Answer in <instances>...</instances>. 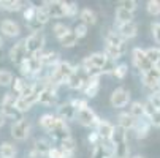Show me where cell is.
<instances>
[{
	"mask_svg": "<svg viewBox=\"0 0 160 158\" xmlns=\"http://www.w3.org/2000/svg\"><path fill=\"white\" fill-rule=\"evenodd\" d=\"M19 70H21V73L24 74V76H33V73H32V66H30V59H29V57L19 65Z\"/></svg>",
	"mask_w": 160,
	"mask_h": 158,
	"instance_id": "42",
	"label": "cell"
},
{
	"mask_svg": "<svg viewBox=\"0 0 160 158\" xmlns=\"http://www.w3.org/2000/svg\"><path fill=\"white\" fill-rule=\"evenodd\" d=\"M132 60H133V65L141 71V74H144V73H148V71H151L154 68V65L148 59L146 51L141 49V48H135L132 51Z\"/></svg>",
	"mask_w": 160,
	"mask_h": 158,
	"instance_id": "3",
	"label": "cell"
},
{
	"mask_svg": "<svg viewBox=\"0 0 160 158\" xmlns=\"http://www.w3.org/2000/svg\"><path fill=\"white\" fill-rule=\"evenodd\" d=\"M87 81H89V74H87V71L82 68V66L79 65V66H75V71L70 76V79H68L67 85L70 87V89H73V90H82L86 87Z\"/></svg>",
	"mask_w": 160,
	"mask_h": 158,
	"instance_id": "5",
	"label": "cell"
},
{
	"mask_svg": "<svg viewBox=\"0 0 160 158\" xmlns=\"http://www.w3.org/2000/svg\"><path fill=\"white\" fill-rule=\"evenodd\" d=\"M87 141L90 142V146H94V147H97V146H100L102 142H103V139H102V136L97 133V131H92L87 136Z\"/></svg>",
	"mask_w": 160,
	"mask_h": 158,
	"instance_id": "44",
	"label": "cell"
},
{
	"mask_svg": "<svg viewBox=\"0 0 160 158\" xmlns=\"http://www.w3.org/2000/svg\"><path fill=\"white\" fill-rule=\"evenodd\" d=\"M0 156L2 158H14L16 156V147L10 142L0 144Z\"/></svg>",
	"mask_w": 160,
	"mask_h": 158,
	"instance_id": "30",
	"label": "cell"
},
{
	"mask_svg": "<svg viewBox=\"0 0 160 158\" xmlns=\"http://www.w3.org/2000/svg\"><path fill=\"white\" fill-rule=\"evenodd\" d=\"M3 123H5V116L2 114V112H0V128L3 127Z\"/></svg>",
	"mask_w": 160,
	"mask_h": 158,
	"instance_id": "51",
	"label": "cell"
},
{
	"mask_svg": "<svg viewBox=\"0 0 160 158\" xmlns=\"http://www.w3.org/2000/svg\"><path fill=\"white\" fill-rule=\"evenodd\" d=\"M76 119H78V122H79L82 127H89V128L97 127V123H98V120H100L98 116H97L90 108H86V109L79 111L78 114H76Z\"/></svg>",
	"mask_w": 160,
	"mask_h": 158,
	"instance_id": "10",
	"label": "cell"
},
{
	"mask_svg": "<svg viewBox=\"0 0 160 158\" xmlns=\"http://www.w3.org/2000/svg\"><path fill=\"white\" fill-rule=\"evenodd\" d=\"M105 44L108 46H112V48H119V49H127V44H125V40L114 30H108L106 35H105Z\"/></svg>",
	"mask_w": 160,
	"mask_h": 158,
	"instance_id": "16",
	"label": "cell"
},
{
	"mask_svg": "<svg viewBox=\"0 0 160 158\" xmlns=\"http://www.w3.org/2000/svg\"><path fill=\"white\" fill-rule=\"evenodd\" d=\"M79 19H81L82 24H86L87 27L97 24V14H95L94 10H90V8H82L79 11Z\"/></svg>",
	"mask_w": 160,
	"mask_h": 158,
	"instance_id": "23",
	"label": "cell"
},
{
	"mask_svg": "<svg viewBox=\"0 0 160 158\" xmlns=\"http://www.w3.org/2000/svg\"><path fill=\"white\" fill-rule=\"evenodd\" d=\"M146 10L151 16H160V0H149L146 3Z\"/></svg>",
	"mask_w": 160,
	"mask_h": 158,
	"instance_id": "38",
	"label": "cell"
},
{
	"mask_svg": "<svg viewBox=\"0 0 160 158\" xmlns=\"http://www.w3.org/2000/svg\"><path fill=\"white\" fill-rule=\"evenodd\" d=\"M49 14H48V11H46V8L44 7H37V16H35V21H38L40 24H43V26H46L48 22H49Z\"/></svg>",
	"mask_w": 160,
	"mask_h": 158,
	"instance_id": "37",
	"label": "cell"
},
{
	"mask_svg": "<svg viewBox=\"0 0 160 158\" xmlns=\"http://www.w3.org/2000/svg\"><path fill=\"white\" fill-rule=\"evenodd\" d=\"M148 120L151 122V125H152V127H155V128H160V111L157 112V114H154L152 117H149Z\"/></svg>",
	"mask_w": 160,
	"mask_h": 158,
	"instance_id": "49",
	"label": "cell"
},
{
	"mask_svg": "<svg viewBox=\"0 0 160 158\" xmlns=\"http://www.w3.org/2000/svg\"><path fill=\"white\" fill-rule=\"evenodd\" d=\"M119 7L127 10V11H130V13H135V10L138 8V2H135V0H121Z\"/></svg>",
	"mask_w": 160,
	"mask_h": 158,
	"instance_id": "40",
	"label": "cell"
},
{
	"mask_svg": "<svg viewBox=\"0 0 160 158\" xmlns=\"http://www.w3.org/2000/svg\"><path fill=\"white\" fill-rule=\"evenodd\" d=\"M48 158H63V152L57 147H52L48 153Z\"/></svg>",
	"mask_w": 160,
	"mask_h": 158,
	"instance_id": "48",
	"label": "cell"
},
{
	"mask_svg": "<svg viewBox=\"0 0 160 158\" xmlns=\"http://www.w3.org/2000/svg\"><path fill=\"white\" fill-rule=\"evenodd\" d=\"M27 57H29V52H27L26 41H24V40L18 41L14 46L10 49V60H11L14 65H21Z\"/></svg>",
	"mask_w": 160,
	"mask_h": 158,
	"instance_id": "8",
	"label": "cell"
},
{
	"mask_svg": "<svg viewBox=\"0 0 160 158\" xmlns=\"http://www.w3.org/2000/svg\"><path fill=\"white\" fill-rule=\"evenodd\" d=\"M148 54V59L151 60V63L157 68H160V48H149L146 51Z\"/></svg>",
	"mask_w": 160,
	"mask_h": 158,
	"instance_id": "33",
	"label": "cell"
},
{
	"mask_svg": "<svg viewBox=\"0 0 160 158\" xmlns=\"http://www.w3.org/2000/svg\"><path fill=\"white\" fill-rule=\"evenodd\" d=\"M116 21L119 22V24H125V22H132L133 21V13L118 7L116 8Z\"/></svg>",
	"mask_w": 160,
	"mask_h": 158,
	"instance_id": "29",
	"label": "cell"
},
{
	"mask_svg": "<svg viewBox=\"0 0 160 158\" xmlns=\"http://www.w3.org/2000/svg\"><path fill=\"white\" fill-rule=\"evenodd\" d=\"M111 144L112 146H118V144H124L127 142V131L124 128H121L119 125L118 127H114L112 130V136H111Z\"/></svg>",
	"mask_w": 160,
	"mask_h": 158,
	"instance_id": "25",
	"label": "cell"
},
{
	"mask_svg": "<svg viewBox=\"0 0 160 158\" xmlns=\"http://www.w3.org/2000/svg\"><path fill=\"white\" fill-rule=\"evenodd\" d=\"M2 44H3V41H2V38H0V48H2Z\"/></svg>",
	"mask_w": 160,
	"mask_h": 158,
	"instance_id": "53",
	"label": "cell"
},
{
	"mask_svg": "<svg viewBox=\"0 0 160 158\" xmlns=\"http://www.w3.org/2000/svg\"><path fill=\"white\" fill-rule=\"evenodd\" d=\"M76 109L73 108L72 103H62L59 104L57 108V117L62 119L63 122H70V120H75L76 119Z\"/></svg>",
	"mask_w": 160,
	"mask_h": 158,
	"instance_id": "12",
	"label": "cell"
},
{
	"mask_svg": "<svg viewBox=\"0 0 160 158\" xmlns=\"http://www.w3.org/2000/svg\"><path fill=\"white\" fill-rule=\"evenodd\" d=\"M127 74H128V65H127V63L118 65L116 70H114V73H112V76H116V79H121V81H122Z\"/></svg>",
	"mask_w": 160,
	"mask_h": 158,
	"instance_id": "39",
	"label": "cell"
},
{
	"mask_svg": "<svg viewBox=\"0 0 160 158\" xmlns=\"http://www.w3.org/2000/svg\"><path fill=\"white\" fill-rule=\"evenodd\" d=\"M49 136H51L54 141L62 142V141H65V139H68V138H72V133H70V128H68L67 122H63L62 119L57 117V123H56V127L49 131Z\"/></svg>",
	"mask_w": 160,
	"mask_h": 158,
	"instance_id": "9",
	"label": "cell"
},
{
	"mask_svg": "<svg viewBox=\"0 0 160 158\" xmlns=\"http://www.w3.org/2000/svg\"><path fill=\"white\" fill-rule=\"evenodd\" d=\"M151 32H152L154 41L157 44H160V22H154V24L151 26Z\"/></svg>",
	"mask_w": 160,
	"mask_h": 158,
	"instance_id": "47",
	"label": "cell"
},
{
	"mask_svg": "<svg viewBox=\"0 0 160 158\" xmlns=\"http://www.w3.org/2000/svg\"><path fill=\"white\" fill-rule=\"evenodd\" d=\"M73 71H75V66L70 62H63L62 60L59 65H56L54 68L51 70V73L48 74V81H49L51 85L59 87V85L68 82L70 76L73 74Z\"/></svg>",
	"mask_w": 160,
	"mask_h": 158,
	"instance_id": "1",
	"label": "cell"
},
{
	"mask_svg": "<svg viewBox=\"0 0 160 158\" xmlns=\"http://www.w3.org/2000/svg\"><path fill=\"white\" fill-rule=\"evenodd\" d=\"M52 147H51V144L46 139H38L33 144V150L30 152V156H43V155L48 156V153H49Z\"/></svg>",
	"mask_w": 160,
	"mask_h": 158,
	"instance_id": "21",
	"label": "cell"
},
{
	"mask_svg": "<svg viewBox=\"0 0 160 158\" xmlns=\"http://www.w3.org/2000/svg\"><path fill=\"white\" fill-rule=\"evenodd\" d=\"M151 122L144 117V119H141V120H136V123H135V128H133V131H135V134H136V138L138 139H144V138H148L149 136V133H151Z\"/></svg>",
	"mask_w": 160,
	"mask_h": 158,
	"instance_id": "19",
	"label": "cell"
},
{
	"mask_svg": "<svg viewBox=\"0 0 160 158\" xmlns=\"http://www.w3.org/2000/svg\"><path fill=\"white\" fill-rule=\"evenodd\" d=\"M38 122H40V127H41L44 131L49 133V131L56 127V123H57V116H54V114H43Z\"/></svg>",
	"mask_w": 160,
	"mask_h": 158,
	"instance_id": "24",
	"label": "cell"
},
{
	"mask_svg": "<svg viewBox=\"0 0 160 158\" xmlns=\"http://www.w3.org/2000/svg\"><path fill=\"white\" fill-rule=\"evenodd\" d=\"M141 81H143L144 87L151 90V93H157V92H160V81L151 78L149 74H141Z\"/></svg>",
	"mask_w": 160,
	"mask_h": 158,
	"instance_id": "28",
	"label": "cell"
},
{
	"mask_svg": "<svg viewBox=\"0 0 160 158\" xmlns=\"http://www.w3.org/2000/svg\"><path fill=\"white\" fill-rule=\"evenodd\" d=\"M68 32H70V29H68L63 22H57V24H54V27H52V33L57 40H62Z\"/></svg>",
	"mask_w": 160,
	"mask_h": 158,
	"instance_id": "36",
	"label": "cell"
},
{
	"mask_svg": "<svg viewBox=\"0 0 160 158\" xmlns=\"http://www.w3.org/2000/svg\"><path fill=\"white\" fill-rule=\"evenodd\" d=\"M78 14V3L72 2L70 3V10H68V17H75Z\"/></svg>",
	"mask_w": 160,
	"mask_h": 158,
	"instance_id": "50",
	"label": "cell"
},
{
	"mask_svg": "<svg viewBox=\"0 0 160 158\" xmlns=\"http://www.w3.org/2000/svg\"><path fill=\"white\" fill-rule=\"evenodd\" d=\"M63 158H75V153H63Z\"/></svg>",
	"mask_w": 160,
	"mask_h": 158,
	"instance_id": "52",
	"label": "cell"
},
{
	"mask_svg": "<svg viewBox=\"0 0 160 158\" xmlns=\"http://www.w3.org/2000/svg\"><path fill=\"white\" fill-rule=\"evenodd\" d=\"M133 158H143V156H140V155H136V156H133Z\"/></svg>",
	"mask_w": 160,
	"mask_h": 158,
	"instance_id": "54",
	"label": "cell"
},
{
	"mask_svg": "<svg viewBox=\"0 0 160 158\" xmlns=\"http://www.w3.org/2000/svg\"><path fill=\"white\" fill-rule=\"evenodd\" d=\"M135 123H136V119L130 114V112H122V114H119V117H118V125L121 128H124L125 131L133 130Z\"/></svg>",
	"mask_w": 160,
	"mask_h": 158,
	"instance_id": "22",
	"label": "cell"
},
{
	"mask_svg": "<svg viewBox=\"0 0 160 158\" xmlns=\"http://www.w3.org/2000/svg\"><path fill=\"white\" fill-rule=\"evenodd\" d=\"M100 78H102V76H92V78H89L86 87L82 89V92H84V95H86L87 98L97 97L98 90H100Z\"/></svg>",
	"mask_w": 160,
	"mask_h": 158,
	"instance_id": "17",
	"label": "cell"
},
{
	"mask_svg": "<svg viewBox=\"0 0 160 158\" xmlns=\"http://www.w3.org/2000/svg\"><path fill=\"white\" fill-rule=\"evenodd\" d=\"M118 33H119L124 40H132V38H135L136 35H138V26H136L135 21L125 22V24H119Z\"/></svg>",
	"mask_w": 160,
	"mask_h": 158,
	"instance_id": "15",
	"label": "cell"
},
{
	"mask_svg": "<svg viewBox=\"0 0 160 158\" xmlns=\"http://www.w3.org/2000/svg\"><path fill=\"white\" fill-rule=\"evenodd\" d=\"M35 57L40 59L41 65L43 66H51V68H54L56 65H59L62 60L59 59L60 55L56 52V51H46V52H40V54H35Z\"/></svg>",
	"mask_w": 160,
	"mask_h": 158,
	"instance_id": "13",
	"label": "cell"
},
{
	"mask_svg": "<svg viewBox=\"0 0 160 158\" xmlns=\"http://www.w3.org/2000/svg\"><path fill=\"white\" fill-rule=\"evenodd\" d=\"M13 81H14V76H13L11 71H8L5 68L3 70L0 68V85H2V87H8V85L13 84Z\"/></svg>",
	"mask_w": 160,
	"mask_h": 158,
	"instance_id": "35",
	"label": "cell"
},
{
	"mask_svg": "<svg viewBox=\"0 0 160 158\" xmlns=\"http://www.w3.org/2000/svg\"><path fill=\"white\" fill-rule=\"evenodd\" d=\"M114 155V147L111 141H103L100 146L94 147L92 150V158H111Z\"/></svg>",
	"mask_w": 160,
	"mask_h": 158,
	"instance_id": "14",
	"label": "cell"
},
{
	"mask_svg": "<svg viewBox=\"0 0 160 158\" xmlns=\"http://www.w3.org/2000/svg\"><path fill=\"white\" fill-rule=\"evenodd\" d=\"M73 32H75V35L78 36V40H81V38H84V36L87 35L89 27H87L86 24H82V22H79V24H76V26H75Z\"/></svg>",
	"mask_w": 160,
	"mask_h": 158,
	"instance_id": "41",
	"label": "cell"
},
{
	"mask_svg": "<svg viewBox=\"0 0 160 158\" xmlns=\"http://www.w3.org/2000/svg\"><path fill=\"white\" fill-rule=\"evenodd\" d=\"M59 149L63 153H75V150H76V141H75V138H68V139L62 141Z\"/></svg>",
	"mask_w": 160,
	"mask_h": 158,
	"instance_id": "34",
	"label": "cell"
},
{
	"mask_svg": "<svg viewBox=\"0 0 160 158\" xmlns=\"http://www.w3.org/2000/svg\"><path fill=\"white\" fill-rule=\"evenodd\" d=\"M148 103H151L155 109L160 111V92H157V93H149V97H148Z\"/></svg>",
	"mask_w": 160,
	"mask_h": 158,
	"instance_id": "46",
	"label": "cell"
},
{
	"mask_svg": "<svg viewBox=\"0 0 160 158\" xmlns=\"http://www.w3.org/2000/svg\"><path fill=\"white\" fill-rule=\"evenodd\" d=\"M43 7L46 8L49 17L52 19H59V17H65L68 16V10H70V3L68 2H62V0H49V2H43Z\"/></svg>",
	"mask_w": 160,
	"mask_h": 158,
	"instance_id": "2",
	"label": "cell"
},
{
	"mask_svg": "<svg viewBox=\"0 0 160 158\" xmlns=\"http://www.w3.org/2000/svg\"><path fill=\"white\" fill-rule=\"evenodd\" d=\"M29 133H30V123L26 120V119H21V120H16L13 125H11V136L16 139V141H24L29 138Z\"/></svg>",
	"mask_w": 160,
	"mask_h": 158,
	"instance_id": "7",
	"label": "cell"
},
{
	"mask_svg": "<svg viewBox=\"0 0 160 158\" xmlns=\"http://www.w3.org/2000/svg\"><path fill=\"white\" fill-rule=\"evenodd\" d=\"M130 101V90L124 89V87H119L116 89L114 92L111 93V98H109V103L112 108L116 109H121V108H125Z\"/></svg>",
	"mask_w": 160,
	"mask_h": 158,
	"instance_id": "6",
	"label": "cell"
},
{
	"mask_svg": "<svg viewBox=\"0 0 160 158\" xmlns=\"http://www.w3.org/2000/svg\"><path fill=\"white\" fill-rule=\"evenodd\" d=\"M35 16H37V7H33V5L26 7V10H24V19H26V22L33 21Z\"/></svg>",
	"mask_w": 160,
	"mask_h": 158,
	"instance_id": "43",
	"label": "cell"
},
{
	"mask_svg": "<svg viewBox=\"0 0 160 158\" xmlns=\"http://www.w3.org/2000/svg\"><path fill=\"white\" fill-rule=\"evenodd\" d=\"M59 43L62 44L63 48H73V46H76V43H78V36L75 35L73 30H70L62 40H59Z\"/></svg>",
	"mask_w": 160,
	"mask_h": 158,
	"instance_id": "31",
	"label": "cell"
},
{
	"mask_svg": "<svg viewBox=\"0 0 160 158\" xmlns=\"http://www.w3.org/2000/svg\"><path fill=\"white\" fill-rule=\"evenodd\" d=\"M24 2H19V0H0V10H7V11H19L22 8H26Z\"/></svg>",
	"mask_w": 160,
	"mask_h": 158,
	"instance_id": "26",
	"label": "cell"
},
{
	"mask_svg": "<svg viewBox=\"0 0 160 158\" xmlns=\"http://www.w3.org/2000/svg\"><path fill=\"white\" fill-rule=\"evenodd\" d=\"M24 41H26V48H27L29 55H35V54L43 52L46 38H44V33L43 32H40V33H30Z\"/></svg>",
	"mask_w": 160,
	"mask_h": 158,
	"instance_id": "4",
	"label": "cell"
},
{
	"mask_svg": "<svg viewBox=\"0 0 160 158\" xmlns=\"http://www.w3.org/2000/svg\"><path fill=\"white\" fill-rule=\"evenodd\" d=\"M56 101H57V87H54V85L49 84L48 87H44L41 90L38 103H41L44 106H52Z\"/></svg>",
	"mask_w": 160,
	"mask_h": 158,
	"instance_id": "11",
	"label": "cell"
},
{
	"mask_svg": "<svg viewBox=\"0 0 160 158\" xmlns=\"http://www.w3.org/2000/svg\"><path fill=\"white\" fill-rule=\"evenodd\" d=\"M70 103L73 104V108L76 109V112H79V111H82V109H86V108H89L87 100H84V98H75V100H72Z\"/></svg>",
	"mask_w": 160,
	"mask_h": 158,
	"instance_id": "45",
	"label": "cell"
},
{
	"mask_svg": "<svg viewBox=\"0 0 160 158\" xmlns=\"http://www.w3.org/2000/svg\"><path fill=\"white\" fill-rule=\"evenodd\" d=\"M111 158H118V156H111Z\"/></svg>",
	"mask_w": 160,
	"mask_h": 158,
	"instance_id": "55",
	"label": "cell"
},
{
	"mask_svg": "<svg viewBox=\"0 0 160 158\" xmlns=\"http://www.w3.org/2000/svg\"><path fill=\"white\" fill-rule=\"evenodd\" d=\"M0 30H2V33H5L7 36H11V38L19 36V33H21V27L11 19H5L0 22Z\"/></svg>",
	"mask_w": 160,
	"mask_h": 158,
	"instance_id": "18",
	"label": "cell"
},
{
	"mask_svg": "<svg viewBox=\"0 0 160 158\" xmlns=\"http://www.w3.org/2000/svg\"><path fill=\"white\" fill-rule=\"evenodd\" d=\"M0 108H2V114H3L5 117L21 120V112L16 109V106H3V104H0Z\"/></svg>",
	"mask_w": 160,
	"mask_h": 158,
	"instance_id": "32",
	"label": "cell"
},
{
	"mask_svg": "<svg viewBox=\"0 0 160 158\" xmlns=\"http://www.w3.org/2000/svg\"><path fill=\"white\" fill-rule=\"evenodd\" d=\"M112 130H114V125H111V123H109L108 120H105V119H100L98 123H97V127H95V131L102 136L103 141H109V139H111Z\"/></svg>",
	"mask_w": 160,
	"mask_h": 158,
	"instance_id": "20",
	"label": "cell"
},
{
	"mask_svg": "<svg viewBox=\"0 0 160 158\" xmlns=\"http://www.w3.org/2000/svg\"><path fill=\"white\" fill-rule=\"evenodd\" d=\"M130 114L136 119V120H141L146 117V109H144V103L141 101H133L130 104Z\"/></svg>",
	"mask_w": 160,
	"mask_h": 158,
	"instance_id": "27",
	"label": "cell"
}]
</instances>
